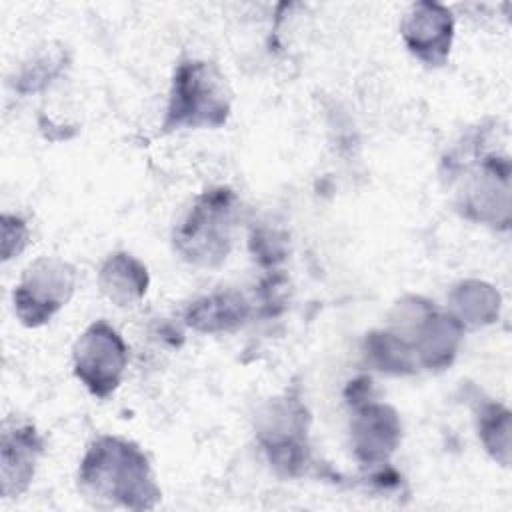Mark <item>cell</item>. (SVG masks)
<instances>
[{
	"label": "cell",
	"mask_w": 512,
	"mask_h": 512,
	"mask_svg": "<svg viewBox=\"0 0 512 512\" xmlns=\"http://www.w3.org/2000/svg\"><path fill=\"white\" fill-rule=\"evenodd\" d=\"M78 490L100 508L152 510L162 498L148 456L118 436H100L88 446L78 468Z\"/></svg>",
	"instance_id": "1"
},
{
	"label": "cell",
	"mask_w": 512,
	"mask_h": 512,
	"mask_svg": "<svg viewBox=\"0 0 512 512\" xmlns=\"http://www.w3.org/2000/svg\"><path fill=\"white\" fill-rule=\"evenodd\" d=\"M238 220V198L226 186L204 190L174 228V250L188 264L220 266L232 250Z\"/></svg>",
	"instance_id": "2"
},
{
	"label": "cell",
	"mask_w": 512,
	"mask_h": 512,
	"mask_svg": "<svg viewBox=\"0 0 512 512\" xmlns=\"http://www.w3.org/2000/svg\"><path fill=\"white\" fill-rule=\"evenodd\" d=\"M230 110V92L220 70L204 60H184L172 76L162 130L220 128Z\"/></svg>",
	"instance_id": "3"
},
{
	"label": "cell",
	"mask_w": 512,
	"mask_h": 512,
	"mask_svg": "<svg viewBox=\"0 0 512 512\" xmlns=\"http://www.w3.org/2000/svg\"><path fill=\"white\" fill-rule=\"evenodd\" d=\"M390 332L400 336L428 370L448 368L462 344L464 326L422 296H404L390 312Z\"/></svg>",
	"instance_id": "4"
},
{
	"label": "cell",
	"mask_w": 512,
	"mask_h": 512,
	"mask_svg": "<svg viewBox=\"0 0 512 512\" xmlns=\"http://www.w3.org/2000/svg\"><path fill=\"white\" fill-rule=\"evenodd\" d=\"M370 378H356L346 388L352 408L350 440L354 456L364 466H386L400 444L402 426L396 410L372 398Z\"/></svg>",
	"instance_id": "5"
},
{
	"label": "cell",
	"mask_w": 512,
	"mask_h": 512,
	"mask_svg": "<svg viewBox=\"0 0 512 512\" xmlns=\"http://www.w3.org/2000/svg\"><path fill=\"white\" fill-rule=\"evenodd\" d=\"M76 288V270L58 256L36 258L14 288L12 302L26 328H40L58 314Z\"/></svg>",
	"instance_id": "6"
},
{
	"label": "cell",
	"mask_w": 512,
	"mask_h": 512,
	"mask_svg": "<svg viewBox=\"0 0 512 512\" xmlns=\"http://www.w3.org/2000/svg\"><path fill=\"white\" fill-rule=\"evenodd\" d=\"M128 364V346L106 320L92 322L74 342V376L94 398H108L122 382Z\"/></svg>",
	"instance_id": "7"
},
{
	"label": "cell",
	"mask_w": 512,
	"mask_h": 512,
	"mask_svg": "<svg viewBox=\"0 0 512 512\" xmlns=\"http://www.w3.org/2000/svg\"><path fill=\"white\" fill-rule=\"evenodd\" d=\"M308 412L298 398H282L264 412L258 438L272 466L284 476H300L308 464Z\"/></svg>",
	"instance_id": "8"
},
{
	"label": "cell",
	"mask_w": 512,
	"mask_h": 512,
	"mask_svg": "<svg viewBox=\"0 0 512 512\" xmlns=\"http://www.w3.org/2000/svg\"><path fill=\"white\" fill-rule=\"evenodd\" d=\"M510 162L506 156L486 154L480 158L460 192V210L466 218L494 228H508L510 212Z\"/></svg>",
	"instance_id": "9"
},
{
	"label": "cell",
	"mask_w": 512,
	"mask_h": 512,
	"mask_svg": "<svg viewBox=\"0 0 512 512\" xmlns=\"http://www.w3.org/2000/svg\"><path fill=\"white\" fill-rule=\"evenodd\" d=\"M400 36L408 52L426 66L446 64L454 38V16L438 2H416L400 24Z\"/></svg>",
	"instance_id": "10"
},
{
	"label": "cell",
	"mask_w": 512,
	"mask_h": 512,
	"mask_svg": "<svg viewBox=\"0 0 512 512\" xmlns=\"http://www.w3.org/2000/svg\"><path fill=\"white\" fill-rule=\"evenodd\" d=\"M42 454L44 442L32 424L4 422L0 444V480L4 498H18L28 490Z\"/></svg>",
	"instance_id": "11"
},
{
	"label": "cell",
	"mask_w": 512,
	"mask_h": 512,
	"mask_svg": "<svg viewBox=\"0 0 512 512\" xmlns=\"http://www.w3.org/2000/svg\"><path fill=\"white\" fill-rule=\"evenodd\" d=\"M98 286L112 304L128 308L146 296L150 274L148 268L132 254L114 252L100 266Z\"/></svg>",
	"instance_id": "12"
},
{
	"label": "cell",
	"mask_w": 512,
	"mask_h": 512,
	"mask_svg": "<svg viewBox=\"0 0 512 512\" xmlns=\"http://www.w3.org/2000/svg\"><path fill=\"white\" fill-rule=\"evenodd\" d=\"M250 304L238 292H216L192 302L186 310V324L204 334L230 332L246 322Z\"/></svg>",
	"instance_id": "13"
},
{
	"label": "cell",
	"mask_w": 512,
	"mask_h": 512,
	"mask_svg": "<svg viewBox=\"0 0 512 512\" xmlns=\"http://www.w3.org/2000/svg\"><path fill=\"white\" fill-rule=\"evenodd\" d=\"M450 314L466 328H482L494 324L500 314L498 290L482 280H462L448 294Z\"/></svg>",
	"instance_id": "14"
},
{
	"label": "cell",
	"mask_w": 512,
	"mask_h": 512,
	"mask_svg": "<svg viewBox=\"0 0 512 512\" xmlns=\"http://www.w3.org/2000/svg\"><path fill=\"white\" fill-rule=\"evenodd\" d=\"M366 356L380 372L406 376L418 370V362L410 346L390 330H376L366 334Z\"/></svg>",
	"instance_id": "15"
},
{
	"label": "cell",
	"mask_w": 512,
	"mask_h": 512,
	"mask_svg": "<svg viewBox=\"0 0 512 512\" xmlns=\"http://www.w3.org/2000/svg\"><path fill=\"white\" fill-rule=\"evenodd\" d=\"M484 450L502 466L510 462V410L498 402H484L476 416Z\"/></svg>",
	"instance_id": "16"
},
{
	"label": "cell",
	"mask_w": 512,
	"mask_h": 512,
	"mask_svg": "<svg viewBox=\"0 0 512 512\" xmlns=\"http://www.w3.org/2000/svg\"><path fill=\"white\" fill-rule=\"evenodd\" d=\"M64 68V52H50V54H42L36 60H32L30 64H24L20 74L14 80V88L22 94L28 92H38L42 88H46L56 76H60Z\"/></svg>",
	"instance_id": "17"
},
{
	"label": "cell",
	"mask_w": 512,
	"mask_h": 512,
	"mask_svg": "<svg viewBox=\"0 0 512 512\" xmlns=\"http://www.w3.org/2000/svg\"><path fill=\"white\" fill-rule=\"evenodd\" d=\"M2 260L8 262L10 258L18 256L30 238V230L20 216L2 214Z\"/></svg>",
	"instance_id": "18"
}]
</instances>
